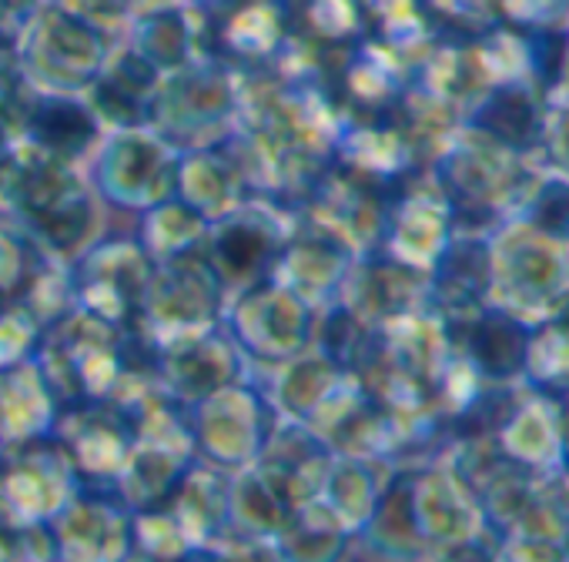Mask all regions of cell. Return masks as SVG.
Returning <instances> with one entry per match:
<instances>
[{
  "instance_id": "6da1fadb",
  "label": "cell",
  "mask_w": 569,
  "mask_h": 562,
  "mask_svg": "<svg viewBox=\"0 0 569 562\" xmlns=\"http://www.w3.org/2000/svg\"><path fill=\"white\" fill-rule=\"evenodd\" d=\"M0 221L18 224L51 258L71 261L108 224L84 168L38 154L18 141V154L0 184Z\"/></svg>"
},
{
  "instance_id": "7a4b0ae2",
  "label": "cell",
  "mask_w": 569,
  "mask_h": 562,
  "mask_svg": "<svg viewBox=\"0 0 569 562\" xmlns=\"http://www.w3.org/2000/svg\"><path fill=\"white\" fill-rule=\"evenodd\" d=\"M241 111V74L211 54H198L188 64L161 74L151 131H158L171 148L191 151L228 138Z\"/></svg>"
},
{
  "instance_id": "3957f363",
  "label": "cell",
  "mask_w": 569,
  "mask_h": 562,
  "mask_svg": "<svg viewBox=\"0 0 569 562\" xmlns=\"http://www.w3.org/2000/svg\"><path fill=\"white\" fill-rule=\"evenodd\" d=\"M178 154L151 128H114L84 161V178L108 218L134 221L174 194Z\"/></svg>"
},
{
  "instance_id": "277c9868",
  "label": "cell",
  "mask_w": 569,
  "mask_h": 562,
  "mask_svg": "<svg viewBox=\"0 0 569 562\" xmlns=\"http://www.w3.org/2000/svg\"><path fill=\"white\" fill-rule=\"evenodd\" d=\"M118 41L74 18L54 0L31 14L14 58L31 91L48 94H84L104 71Z\"/></svg>"
},
{
  "instance_id": "5b68a950",
  "label": "cell",
  "mask_w": 569,
  "mask_h": 562,
  "mask_svg": "<svg viewBox=\"0 0 569 562\" xmlns=\"http://www.w3.org/2000/svg\"><path fill=\"white\" fill-rule=\"evenodd\" d=\"M151 254L131 221L108 218L104 231L68 261L74 305L114 329H131L151 278Z\"/></svg>"
},
{
  "instance_id": "8992f818",
  "label": "cell",
  "mask_w": 569,
  "mask_h": 562,
  "mask_svg": "<svg viewBox=\"0 0 569 562\" xmlns=\"http://www.w3.org/2000/svg\"><path fill=\"white\" fill-rule=\"evenodd\" d=\"M34 365L58 405L111 399L121 382V329L74 309L44 329Z\"/></svg>"
},
{
  "instance_id": "52a82bcc",
  "label": "cell",
  "mask_w": 569,
  "mask_h": 562,
  "mask_svg": "<svg viewBox=\"0 0 569 562\" xmlns=\"http://www.w3.org/2000/svg\"><path fill=\"white\" fill-rule=\"evenodd\" d=\"M316 315L319 309L299 292L274 278H261L224 299L221 329L238 345L248 369H268L312 349Z\"/></svg>"
},
{
  "instance_id": "ba28073f",
  "label": "cell",
  "mask_w": 569,
  "mask_h": 562,
  "mask_svg": "<svg viewBox=\"0 0 569 562\" xmlns=\"http://www.w3.org/2000/svg\"><path fill=\"white\" fill-rule=\"evenodd\" d=\"M224 289L208 264L204 251L174 254L164 261H154L148 289L138 309V329L154 349L198 335L221 322L224 312Z\"/></svg>"
},
{
  "instance_id": "9c48e42d",
  "label": "cell",
  "mask_w": 569,
  "mask_h": 562,
  "mask_svg": "<svg viewBox=\"0 0 569 562\" xmlns=\"http://www.w3.org/2000/svg\"><path fill=\"white\" fill-rule=\"evenodd\" d=\"M184 412L194 455L224 472L251 469L278 422V412L251 375L184 405Z\"/></svg>"
},
{
  "instance_id": "30bf717a",
  "label": "cell",
  "mask_w": 569,
  "mask_h": 562,
  "mask_svg": "<svg viewBox=\"0 0 569 562\" xmlns=\"http://www.w3.org/2000/svg\"><path fill=\"white\" fill-rule=\"evenodd\" d=\"M292 224H296L292 208H281L254 194L208 224L201 251L214 268L224 295H234L261 278H271L278 251L292 234Z\"/></svg>"
},
{
  "instance_id": "8fae6325",
  "label": "cell",
  "mask_w": 569,
  "mask_h": 562,
  "mask_svg": "<svg viewBox=\"0 0 569 562\" xmlns=\"http://www.w3.org/2000/svg\"><path fill=\"white\" fill-rule=\"evenodd\" d=\"M51 435L68 455L78 482L114 485L134 449V419L114 399H84L58 409Z\"/></svg>"
},
{
  "instance_id": "7c38bea8",
  "label": "cell",
  "mask_w": 569,
  "mask_h": 562,
  "mask_svg": "<svg viewBox=\"0 0 569 562\" xmlns=\"http://www.w3.org/2000/svg\"><path fill=\"white\" fill-rule=\"evenodd\" d=\"M74 489L78 475L51 432L8 445L0 459V522H51Z\"/></svg>"
},
{
  "instance_id": "4fadbf2b",
  "label": "cell",
  "mask_w": 569,
  "mask_h": 562,
  "mask_svg": "<svg viewBox=\"0 0 569 562\" xmlns=\"http://www.w3.org/2000/svg\"><path fill=\"white\" fill-rule=\"evenodd\" d=\"M201 18V54L218 58L234 74L274 71L289 41V4L284 0H241L221 14Z\"/></svg>"
},
{
  "instance_id": "5bb4252c",
  "label": "cell",
  "mask_w": 569,
  "mask_h": 562,
  "mask_svg": "<svg viewBox=\"0 0 569 562\" xmlns=\"http://www.w3.org/2000/svg\"><path fill=\"white\" fill-rule=\"evenodd\" d=\"M58 559L111 562L131 559V505L118 485H84L71 492L61 512L51 519Z\"/></svg>"
},
{
  "instance_id": "9a60e30c",
  "label": "cell",
  "mask_w": 569,
  "mask_h": 562,
  "mask_svg": "<svg viewBox=\"0 0 569 562\" xmlns=\"http://www.w3.org/2000/svg\"><path fill=\"white\" fill-rule=\"evenodd\" d=\"M244 375H248V362L238 352V345L228 339L221 322L198 335L161 345L154 359L158 389L178 405H194L198 399Z\"/></svg>"
},
{
  "instance_id": "2e32d148",
  "label": "cell",
  "mask_w": 569,
  "mask_h": 562,
  "mask_svg": "<svg viewBox=\"0 0 569 562\" xmlns=\"http://www.w3.org/2000/svg\"><path fill=\"white\" fill-rule=\"evenodd\" d=\"M332 445L306 422L281 419L274 422L258 462L251 465L292 512L322 495L326 475L332 469Z\"/></svg>"
},
{
  "instance_id": "e0dca14e",
  "label": "cell",
  "mask_w": 569,
  "mask_h": 562,
  "mask_svg": "<svg viewBox=\"0 0 569 562\" xmlns=\"http://www.w3.org/2000/svg\"><path fill=\"white\" fill-rule=\"evenodd\" d=\"M101 138H104V124L84 94H48V91L28 94L18 121V141L24 148L84 168V161L91 158Z\"/></svg>"
},
{
  "instance_id": "ac0fdd59",
  "label": "cell",
  "mask_w": 569,
  "mask_h": 562,
  "mask_svg": "<svg viewBox=\"0 0 569 562\" xmlns=\"http://www.w3.org/2000/svg\"><path fill=\"white\" fill-rule=\"evenodd\" d=\"M352 261H356V251L346 241H339L336 234L296 214L292 234L278 251L271 278L281 281L284 289L299 292L309 305L322 309L336 302Z\"/></svg>"
},
{
  "instance_id": "d6986e66",
  "label": "cell",
  "mask_w": 569,
  "mask_h": 562,
  "mask_svg": "<svg viewBox=\"0 0 569 562\" xmlns=\"http://www.w3.org/2000/svg\"><path fill=\"white\" fill-rule=\"evenodd\" d=\"M161 84V71L148 64L128 41H118L98 81L84 91L88 104L101 118L104 131L148 128L151 104Z\"/></svg>"
},
{
  "instance_id": "ffe728a7",
  "label": "cell",
  "mask_w": 569,
  "mask_h": 562,
  "mask_svg": "<svg viewBox=\"0 0 569 562\" xmlns=\"http://www.w3.org/2000/svg\"><path fill=\"white\" fill-rule=\"evenodd\" d=\"M174 198H181L194 214H201L211 224L231 208H238L244 198H251V191L244 184L238 161L218 141V144L191 148L178 154Z\"/></svg>"
},
{
  "instance_id": "44dd1931",
  "label": "cell",
  "mask_w": 569,
  "mask_h": 562,
  "mask_svg": "<svg viewBox=\"0 0 569 562\" xmlns=\"http://www.w3.org/2000/svg\"><path fill=\"white\" fill-rule=\"evenodd\" d=\"M228 495H231V472L208 465L201 459L191 462L178 489L168 495V509L184 529L194 559H208L214 542L228 529Z\"/></svg>"
},
{
  "instance_id": "7402d4cb",
  "label": "cell",
  "mask_w": 569,
  "mask_h": 562,
  "mask_svg": "<svg viewBox=\"0 0 569 562\" xmlns=\"http://www.w3.org/2000/svg\"><path fill=\"white\" fill-rule=\"evenodd\" d=\"M248 375L261 385L264 399L281 419L309 422L316 409L332 395V389L342 382V369H336L322 352L306 349L289 362H278L268 369H248Z\"/></svg>"
},
{
  "instance_id": "603a6c76",
  "label": "cell",
  "mask_w": 569,
  "mask_h": 562,
  "mask_svg": "<svg viewBox=\"0 0 569 562\" xmlns=\"http://www.w3.org/2000/svg\"><path fill=\"white\" fill-rule=\"evenodd\" d=\"M121 41H128L148 64L168 74L201 54V18L181 0V4L138 14Z\"/></svg>"
},
{
  "instance_id": "cb8c5ba5",
  "label": "cell",
  "mask_w": 569,
  "mask_h": 562,
  "mask_svg": "<svg viewBox=\"0 0 569 562\" xmlns=\"http://www.w3.org/2000/svg\"><path fill=\"white\" fill-rule=\"evenodd\" d=\"M58 399L34 359L0 372V439L8 445L48 435L58 419Z\"/></svg>"
},
{
  "instance_id": "d4e9b609",
  "label": "cell",
  "mask_w": 569,
  "mask_h": 562,
  "mask_svg": "<svg viewBox=\"0 0 569 562\" xmlns=\"http://www.w3.org/2000/svg\"><path fill=\"white\" fill-rule=\"evenodd\" d=\"M289 522H292V509L278 499V492L254 469L231 472L228 529H224V535L268 545L278 555V539H281L284 529H289Z\"/></svg>"
},
{
  "instance_id": "484cf974",
  "label": "cell",
  "mask_w": 569,
  "mask_h": 562,
  "mask_svg": "<svg viewBox=\"0 0 569 562\" xmlns=\"http://www.w3.org/2000/svg\"><path fill=\"white\" fill-rule=\"evenodd\" d=\"M138 241L144 244V251L151 254V261H164L174 254H188L198 251L204 244L208 234V221L201 214H194L181 198H164L161 204L148 208L144 214H138L131 221Z\"/></svg>"
},
{
  "instance_id": "4316f807",
  "label": "cell",
  "mask_w": 569,
  "mask_h": 562,
  "mask_svg": "<svg viewBox=\"0 0 569 562\" xmlns=\"http://www.w3.org/2000/svg\"><path fill=\"white\" fill-rule=\"evenodd\" d=\"M131 559H194L184 529L164 502L131 512Z\"/></svg>"
},
{
  "instance_id": "83f0119b",
  "label": "cell",
  "mask_w": 569,
  "mask_h": 562,
  "mask_svg": "<svg viewBox=\"0 0 569 562\" xmlns=\"http://www.w3.org/2000/svg\"><path fill=\"white\" fill-rule=\"evenodd\" d=\"M51 254L18 224L0 221V299H21Z\"/></svg>"
},
{
  "instance_id": "f1b7e54d",
  "label": "cell",
  "mask_w": 569,
  "mask_h": 562,
  "mask_svg": "<svg viewBox=\"0 0 569 562\" xmlns=\"http://www.w3.org/2000/svg\"><path fill=\"white\" fill-rule=\"evenodd\" d=\"M41 335L44 325L21 299H0V372L31 362Z\"/></svg>"
},
{
  "instance_id": "f546056e",
  "label": "cell",
  "mask_w": 569,
  "mask_h": 562,
  "mask_svg": "<svg viewBox=\"0 0 569 562\" xmlns=\"http://www.w3.org/2000/svg\"><path fill=\"white\" fill-rule=\"evenodd\" d=\"M0 559H58L51 522H0Z\"/></svg>"
},
{
  "instance_id": "4dcf8cb0",
  "label": "cell",
  "mask_w": 569,
  "mask_h": 562,
  "mask_svg": "<svg viewBox=\"0 0 569 562\" xmlns=\"http://www.w3.org/2000/svg\"><path fill=\"white\" fill-rule=\"evenodd\" d=\"M54 4H61L74 18L88 21L91 28H98L111 41H121L134 21V14L124 8V0H54Z\"/></svg>"
},
{
  "instance_id": "1f68e13d",
  "label": "cell",
  "mask_w": 569,
  "mask_h": 562,
  "mask_svg": "<svg viewBox=\"0 0 569 562\" xmlns=\"http://www.w3.org/2000/svg\"><path fill=\"white\" fill-rule=\"evenodd\" d=\"M28 94H31V88L21 74L14 51H0V131L18 138V121H21Z\"/></svg>"
},
{
  "instance_id": "d6a6232c",
  "label": "cell",
  "mask_w": 569,
  "mask_h": 562,
  "mask_svg": "<svg viewBox=\"0 0 569 562\" xmlns=\"http://www.w3.org/2000/svg\"><path fill=\"white\" fill-rule=\"evenodd\" d=\"M14 154H18V138L8 134V131H0V184H4V178H8V168H11Z\"/></svg>"
},
{
  "instance_id": "836d02e7",
  "label": "cell",
  "mask_w": 569,
  "mask_h": 562,
  "mask_svg": "<svg viewBox=\"0 0 569 562\" xmlns=\"http://www.w3.org/2000/svg\"><path fill=\"white\" fill-rule=\"evenodd\" d=\"M184 4H191L198 14H221V11L241 4V0H184Z\"/></svg>"
},
{
  "instance_id": "e575fe53",
  "label": "cell",
  "mask_w": 569,
  "mask_h": 562,
  "mask_svg": "<svg viewBox=\"0 0 569 562\" xmlns=\"http://www.w3.org/2000/svg\"><path fill=\"white\" fill-rule=\"evenodd\" d=\"M168 4H181V0H124V8L138 18V14H148V11H158V8H168Z\"/></svg>"
},
{
  "instance_id": "d590c367",
  "label": "cell",
  "mask_w": 569,
  "mask_h": 562,
  "mask_svg": "<svg viewBox=\"0 0 569 562\" xmlns=\"http://www.w3.org/2000/svg\"><path fill=\"white\" fill-rule=\"evenodd\" d=\"M4 452H8V442H4V439H0V459H4Z\"/></svg>"
}]
</instances>
